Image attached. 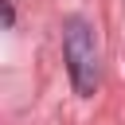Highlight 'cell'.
Segmentation results:
<instances>
[{
    "label": "cell",
    "mask_w": 125,
    "mask_h": 125,
    "mask_svg": "<svg viewBox=\"0 0 125 125\" xmlns=\"http://www.w3.org/2000/svg\"><path fill=\"white\" fill-rule=\"evenodd\" d=\"M62 55H66V74L78 98H90L102 82V62H98V39L90 20L82 16H66L62 23Z\"/></svg>",
    "instance_id": "1"
}]
</instances>
